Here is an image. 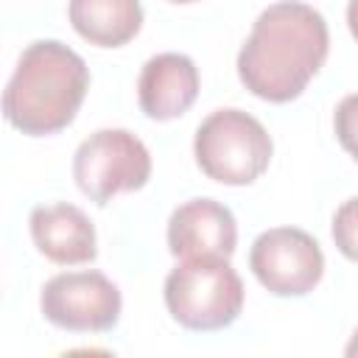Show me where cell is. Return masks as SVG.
Returning <instances> with one entry per match:
<instances>
[{"label": "cell", "mask_w": 358, "mask_h": 358, "mask_svg": "<svg viewBox=\"0 0 358 358\" xmlns=\"http://www.w3.org/2000/svg\"><path fill=\"white\" fill-rule=\"evenodd\" d=\"M327 50L324 17L308 3L280 0L257 14L238 53V78L260 101L288 103L322 70Z\"/></svg>", "instance_id": "cell-1"}, {"label": "cell", "mask_w": 358, "mask_h": 358, "mask_svg": "<svg viewBox=\"0 0 358 358\" xmlns=\"http://www.w3.org/2000/svg\"><path fill=\"white\" fill-rule=\"evenodd\" d=\"M87 90L84 59L56 39H36L22 50L6 84L3 115L22 134H56L76 120Z\"/></svg>", "instance_id": "cell-2"}, {"label": "cell", "mask_w": 358, "mask_h": 358, "mask_svg": "<svg viewBox=\"0 0 358 358\" xmlns=\"http://www.w3.org/2000/svg\"><path fill=\"white\" fill-rule=\"evenodd\" d=\"M165 308L187 330L229 327L243 310V282L229 257H187L165 277Z\"/></svg>", "instance_id": "cell-3"}, {"label": "cell", "mask_w": 358, "mask_h": 358, "mask_svg": "<svg viewBox=\"0 0 358 358\" xmlns=\"http://www.w3.org/2000/svg\"><path fill=\"white\" fill-rule=\"evenodd\" d=\"M271 137L266 126L243 109L210 112L193 137V154L201 173L221 185H252L271 162Z\"/></svg>", "instance_id": "cell-4"}, {"label": "cell", "mask_w": 358, "mask_h": 358, "mask_svg": "<svg viewBox=\"0 0 358 358\" xmlns=\"http://www.w3.org/2000/svg\"><path fill=\"white\" fill-rule=\"evenodd\" d=\"M73 179L90 201L103 207L117 193L145 187L151 179V154L126 129H98L76 148Z\"/></svg>", "instance_id": "cell-5"}, {"label": "cell", "mask_w": 358, "mask_h": 358, "mask_svg": "<svg viewBox=\"0 0 358 358\" xmlns=\"http://www.w3.org/2000/svg\"><path fill=\"white\" fill-rule=\"evenodd\" d=\"M249 268L274 296H305L324 274V255L313 235L296 227H274L255 238Z\"/></svg>", "instance_id": "cell-6"}, {"label": "cell", "mask_w": 358, "mask_h": 358, "mask_svg": "<svg viewBox=\"0 0 358 358\" xmlns=\"http://www.w3.org/2000/svg\"><path fill=\"white\" fill-rule=\"evenodd\" d=\"M45 319L70 333H103L120 319V291L101 271H64L42 285Z\"/></svg>", "instance_id": "cell-7"}, {"label": "cell", "mask_w": 358, "mask_h": 358, "mask_svg": "<svg viewBox=\"0 0 358 358\" xmlns=\"http://www.w3.org/2000/svg\"><path fill=\"white\" fill-rule=\"evenodd\" d=\"M238 243V224L229 207L215 199H190L168 218V249L173 257H229Z\"/></svg>", "instance_id": "cell-8"}, {"label": "cell", "mask_w": 358, "mask_h": 358, "mask_svg": "<svg viewBox=\"0 0 358 358\" xmlns=\"http://www.w3.org/2000/svg\"><path fill=\"white\" fill-rule=\"evenodd\" d=\"M199 95V67L185 53L151 56L137 78V103L151 120L185 115Z\"/></svg>", "instance_id": "cell-9"}, {"label": "cell", "mask_w": 358, "mask_h": 358, "mask_svg": "<svg viewBox=\"0 0 358 358\" xmlns=\"http://www.w3.org/2000/svg\"><path fill=\"white\" fill-rule=\"evenodd\" d=\"M31 238L34 246L59 266H78L90 263L98 255L95 246V227L84 210L76 204H39L31 210Z\"/></svg>", "instance_id": "cell-10"}, {"label": "cell", "mask_w": 358, "mask_h": 358, "mask_svg": "<svg viewBox=\"0 0 358 358\" xmlns=\"http://www.w3.org/2000/svg\"><path fill=\"white\" fill-rule=\"evenodd\" d=\"M67 17L76 34L98 48H120L143 28L140 0H70Z\"/></svg>", "instance_id": "cell-11"}, {"label": "cell", "mask_w": 358, "mask_h": 358, "mask_svg": "<svg viewBox=\"0 0 358 358\" xmlns=\"http://www.w3.org/2000/svg\"><path fill=\"white\" fill-rule=\"evenodd\" d=\"M333 241H336V249L358 263V196L347 199L336 215H333Z\"/></svg>", "instance_id": "cell-12"}, {"label": "cell", "mask_w": 358, "mask_h": 358, "mask_svg": "<svg viewBox=\"0 0 358 358\" xmlns=\"http://www.w3.org/2000/svg\"><path fill=\"white\" fill-rule=\"evenodd\" d=\"M333 129H336L341 148L358 162V92L341 98L333 115Z\"/></svg>", "instance_id": "cell-13"}, {"label": "cell", "mask_w": 358, "mask_h": 358, "mask_svg": "<svg viewBox=\"0 0 358 358\" xmlns=\"http://www.w3.org/2000/svg\"><path fill=\"white\" fill-rule=\"evenodd\" d=\"M347 25H350V34L358 42V0H350L347 3Z\"/></svg>", "instance_id": "cell-14"}, {"label": "cell", "mask_w": 358, "mask_h": 358, "mask_svg": "<svg viewBox=\"0 0 358 358\" xmlns=\"http://www.w3.org/2000/svg\"><path fill=\"white\" fill-rule=\"evenodd\" d=\"M344 355H350V358H358V327H355V333H352L350 344L344 347Z\"/></svg>", "instance_id": "cell-15"}, {"label": "cell", "mask_w": 358, "mask_h": 358, "mask_svg": "<svg viewBox=\"0 0 358 358\" xmlns=\"http://www.w3.org/2000/svg\"><path fill=\"white\" fill-rule=\"evenodd\" d=\"M171 3H196V0H171Z\"/></svg>", "instance_id": "cell-16"}]
</instances>
